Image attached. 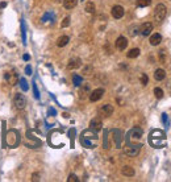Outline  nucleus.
<instances>
[{
    "instance_id": "nucleus-20",
    "label": "nucleus",
    "mask_w": 171,
    "mask_h": 182,
    "mask_svg": "<svg viewBox=\"0 0 171 182\" xmlns=\"http://www.w3.org/2000/svg\"><path fill=\"white\" fill-rule=\"evenodd\" d=\"M85 12L87 13H93L95 12V4L92 1H89V3L85 4Z\"/></svg>"
},
{
    "instance_id": "nucleus-7",
    "label": "nucleus",
    "mask_w": 171,
    "mask_h": 182,
    "mask_svg": "<svg viewBox=\"0 0 171 182\" xmlns=\"http://www.w3.org/2000/svg\"><path fill=\"white\" fill-rule=\"evenodd\" d=\"M124 13H125V11H124V8L121 5H115L112 8V16L115 19H121L124 16Z\"/></svg>"
},
{
    "instance_id": "nucleus-8",
    "label": "nucleus",
    "mask_w": 171,
    "mask_h": 182,
    "mask_svg": "<svg viewBox=\"0 0 171 182\" xmlns=\"http://www.w3.org/2000/svg\"><path fill=\"white\" fill-rule=\"evenodd\" d=\"M127 46H128V40L124 37V36H120L116 40V48L119 49V50H124Z\"/></svg>"
},
{
    "instance_id": "nucleus-23",
    "label": "nucleus",
    "mask_w": 171,
    "mask_h": 182,
    "mask_svg": "<svg viewBox=\"0 0 171 182\" xmlns=\"http://www.w3.org/2000/svg\"><path fill=\"white\" fill-rule=\"evenodd\" d=\"M140 81H141V83H142L144 86H146L147 82H149V78H147L146 74H142V75H141V78H140Z\"/></svg>"
},
{
    "instance_id": "nucleus-27",
    "label": "nucleus",
    "mask_w": 171,
    "mask_h": 182,
    "mask_svg": "<svg viewBox=\"0 0 171 182\" xmlns=\"http://www.w3.org/2000/svg\"><path fill=\"white\" fill-rule=\"evenodd\" d=\"M138 31H140V28H138V27L130 28V36H136L137 33H138Z\"/></svg>"
},
{
    "instance_id": "nucleus-32",
    "label": "nucleus",
    "mask_w": 171,
    "mask_h": 182,
    "mask_svg": "<svg viewBox=\"0 0 171 182\" xmlns=\"http://www.w3.org/2000/svg\"><path fill=\"white\" fill-rule=\"evenodd\" d=\"M162 121H163V123H167V115H166V113H162Z\"/></svg>"
},
{
    "instance_id": "nucleus-6",
    "label": "nucleus",
    "mask_w": 171,
    "mask_h": 182,
    "mask_svg": "<svg viewBox=\"0 0 171 182\" xmlns=\"http://www.w3.org/2000/svg\"><path fill=\"white\" fill-rule=\"evenodd\" d=\"M151 31H153V24L151 23H144V24L140 27V33L142 36H149L151 33Z\"/></svg>"
},
{
    "instance_id": "nucleus-25",
    "label": "nucleus",
    "mask_w": 171,
    "mask_h": 182,
    "mask_svg": "<svg viewBox=\"0 0 171 182\" xmlns=\"http://www.w3.org/2000/svg\"><path fill=\"white\" fill-rule=\"evenodd\" d=\"M68 25H70V17H65V19H63V21H62L61 27L66 28V27H68Z\"/></svg>"
},
{
    "instance_id": "nucleus-9",
    "label": "nucleus",
    "mask_w": 171,
    "mask_h": 182,
    "mask_svg": "<svg viewBox=\"0 0 171 182\" xmlns=\"http://www.w3.org/2000/svg\"><path fill=\"white\" fill-rule=\"evenodd\" d=\"M80 65H82V61H80L79 58H71L67 63V69L68 70L78 69V67H80Z\"/></svg>"
},
{
    "instance_id": "nucleus-28",
    "label": "nucleus",
    "mask_w": 171,
    "mask_h": 182,
    "mask_svg": "<svg viewBox=\"0 0 171 182\" xmlns=\"http://www.w3.org/2000/svg\"><path fill=\"white\" fill-rule=\"evenodd\" d=\"M159 58H161V62H166V57H164V50H161L159 52Z\"/></svg>"
},
{
    "instance_id": "nucleus-5",
    "label": "nucleus",
    "mask_w": 171,
    "mask_h": 182,
    "mask_svg": "<svg viewBox=\"0 0 171 182\" xmlns=\"http://www.w3.org/2000/svg\"><path fill=\"white\" fill-rule=\"evenodd\" d=\"M101 127H103V123L99 117H95V119H92L89 121V129L93 131V132H99L101 129Z\"/></svg>"
},
{
    "instance_id": "nucleus-29",
    "label": "nucleus",
    "mask_w": 171,
    "mask_h": 182,
    "mask_svg": "<svg viewBox=\"0 0 171 182\" xmlns=\"http://www.w3.org/2000/svg\"><path fill=\"white\" fill-rule=\"evenodd\" d=\"M33 90H34V96H36V98H40V94H38V90H37V86H36V83H34L33 85Z\"/></svg>"
},
{
    "instance_id": "nucleus-11",
    "label": "nucleus",
    "mask_w": 171,
    "mask_h": 182,
    "mask_svg": "<svg viewBox=\"0 0 171 182\" xmlns=\"http://www.w3.org/2000/svg\"><path fill=\"white\" fill-rule=\"evenodd\" d=\"M130 137L132 139H136V140H138V139H141V136H142V129H141L140 127H134L133 129L130 131Z\"/></svg>"
},
{
    "instance_id": "nucleus-33",
    "label": "nucleus",
    "mask_w": 171,
    "mask_h": 182,
    "mask_svg": "<svg viewBox=\"0 0 171 182\" xmlns=\"http://www.w3.org/2000/svg\"><path fill=\"white\" fill-rule=\"evenodd\" d=\"M4 7H7V3H5V1H3V3H0V8H4Z\"/></svg>"
},
{
    "instance_id": "nucleus-18",
    "label": "nucleus",
    "mask_w": 171,
    "mask_h": 182,
    "mask_svg": "<svg viewBox=\"0 0 171 182\" xmlns=\"http://www.w3.org/2000/svg\"><path fill=\"white\" fill-rule=\"evenodd\" d=\"M138 55H140V49L138 48H133L128 52V58H137Z\"/></svg>"
},
{
    "instance_id": "nucleus-19",
    "label": "nucleus",
    "mask_w": 171,
    "mask_h": 182,
    "mask_svg": "<svg viewBox=\"0 0 171 182\" xmlns=\"http://www.w3.org/2000/svg\"><path fill=\"white\" fill-rule=\"evenodd\" d=\"M72 83H74V86H76V87L82 86L83 78H82V77H79L78 74H74V75H72Z\"/></svg>"
},
{
    "instance_id": "nucleus-13",
    "label": "nucleus",
    "mask_w": 171,
    "mask_h": 182,
    "mask_svg": "<svg viewBox=\"0 0 171 182\" xmlns=\"http://www.w3.org/2000/svg\"><path fill=\"white\" fill-rule=\"evenodd\" d=\"M121 173H123L125 177H133L134 175V169L132 168V166H124L123 169H121Z\"/></svg>"
},
{
    "instance_id": "nucleus-30",
    "label": "nucleus",
    "mask_w": 171,
    "mask_h": 182,
    "mask_svg": "<svg viewBox=\"0 0 171 182\" xmlns=\"http://www.w3.org/2000/svg\"><path fill=\"white\" fill-rule=\"evenodd\" d=\"M38 179H40V175H38V174H36V173H34V174L32 175V181H34V182H36V181H38Z\"/></svg>"
},
{
    "instance_id": "nucleus-12",
    "label": "nucleus",
    "mask_w": 171,
    "mask_h": 182,
    "mask_svg": "<svg viewBox=\"0 0 171 182\" xmlns=\"http://www.w3.org/2000/svg\"><path fill=\"white\" fill-rule=\"evenodd\" d=\"M162 41V36L159 35V33H155V35H153L150 37V45H153V46H157V45H159Z\"/></svg>"
},
{
    "instance_id": "nucleus-24",
    "label": "nucleus",
    "mask_w": 171,
    "mask_h": 182,
    "mask_svg": "<svg viewBox=\"0 0 171 182\" xmlns=\"http://www.w3.org/2000/svg\"><path fill=\"white\" fill-rule=\"evenodd\" d=\"M67 181L68 182H78L79 178L76 177L75 174H70V175H68V178H67Z\"/></svg>"
},
{
    "instance_id": "nucleus-3",
    "label": "nucleus",
    "mask_w": 171,
    "mask_h": 182,
    "mask_svg": "<svg viewBox=\"0 0 171 182\" xmlns=\"http://www.w3.org/2000/svg\"><path fill=\"white\" fill-rule=\"evenodd\" d=\"M140 149H141V145L140 144H134V145H128V147L124 148V152L125 155L130 156V157H134L140 153Z\"/></svg>"
},
{
    "instance_id": "nucleus-22",
    "label": "nucleus",
    "mask_w": 171,
    "mask_h": 182,
    "mask_svg": "<svg viewBox=\"0 0 171 182\" xmlns=\"http://www.w3.org/2000/svg\"><path fill=\"white\" fill-rule=\"evenodd\" d=\"M154 95H155L157 99H162V98H163V91H162V89L155 87V89H154Z\"/></svg>"
},
{
    "instance_id": "nucleus-4",
    "label": "nucleus",
    "mask_w": 171,
    "mask_h": 182,
    "mask_svg": "<svg viewBox=\"0 0 171 182\" xmlns=\"http://www.w3.org/2000/svg\"><path fill=\"white\" fill-rule=\"evenodd\" d=\"M104 95V89H96L93 90L92 93H89V100L91 102H97L100 100Z\"/></svg>"
},
{
    "instance_id": "nucleus-26",
    "label": "nucleus",
    "mask_w": 171,
    "mask_h": 182,
    "mask_svg": "<svg viewBox=\"0 0 171 182\" xmlns=\"http://www.w3.org/2000/svg\"><path fill=\"white\" fill-rule=\"evenodd\" d=\"M20 83H21V89L24 90V91H27V90H28V83H27V81L21 78V79H20Z\"/></svg>"
},
{
    "instance_id": "nucleus-31",
    "label": "nucleus",
    "mask_w": 171,
    "mask_h": 182,
    "mask_svg": "<svg viewBox=\"0 0 171 182\" xmlns=\"http://www.w3.org/2000/svg\"><path fill=\"white\" fill-rule=\"evenodd\" d=\"M25 71H27L28 75H30V74H32V67H30L29 65H28V66H27V69H25Z\"/></svg>"
},
{
    "instance_id": "nucleus-10",
    "label": "nucleus",
    "mask_w": 171,
    "mask_h": 182,
    "mask_svg": "<svg viewBox=\"0 0 171 182\" xmlns=\"http://www.w3.org/2000/svg\"><path fill=\"white\" fill-rule=\"evenodd\" d=\"M100 113L103 116H109L113 113V106L112 104H104V106L100 108Z\"/></svg>"
},
{
    "instance_id": "nucleus-16",
    "label": "nucleus",
    "mask_w": 171,
    "mask_h": 182,
    "mask_svg": "<svg viewBox=\"0 0 171 182\" xmlns=\"http://www.w3.org/2000/svg\"><path fill=\"white\" fill-rule=\"evenodd\" d=\"M68 41H70L68 36H62V37H59V38H58V41H57V45H58V48H63V46H66V45L68 44Z\"/></svg>"
},
{
    "instance_id": "nucleus-14",
    "label": "nucleus",
    "mask_w": 171,
    "mask_h": 182,
    "mask_svg": "<svg viewBox=\"0 0 171 182\" xmlns=\"http://www.w3.org/2000/svg\"><path fill=\"white\" fill-rule=\"evenodd\" d=\"M87 94H89V85H83V87L79 91V98L80 99H84Z\"/></svg>"
},
{
    "instance_id": "nucleus-2",
    "label": "nucleus",
    "mask_w": 171,
    "mask_h": 182,
    "mask_svg": "<svg viewBox=\"0 0 171 182\" xmlns=\"http://www.w3.org/2000/svg\"><path fill=\"white\" fill-rule=\"evenodd\" d=\"M13 104L17 110H24L25 106H27V99L23 94H16L13 99Z\"/></svg>"
},
{
    "instance_id": "nucleus-34",
    "label": "nucleus",
    "mask_w": 171,
    "mask_h": 182,
    "mask_svg": "<svg viewBox=\"0 0 171 182\" xmlns=\"http://www.w3.org/2000/svg\"><path fill=\"white\" fill-rule=\"evenodd\" d=\"M29 58H30V57H29V55H28V54H25V55H24V59H25V61H28V59H29Z\"/></svg>"
},
{
    "instance_id": "nucleus-21",
    "label": "nucleus",
    "mask_w": 171,
    "mask_h": 182,
    "mask_svg": "<svg viewBox=\"0 0 171 182\" xmlns=\"http://www.w3.org/2000/svg\"><path fill=\"white\" fill-rule=\"evenodd\" d=\"M151 4V0H137V5L141 8H144V7H149Z\"/></svg>"
},
{
    "instance_id": "nucleus-1",
    "label": "nucleus",
    "mask_w": 171,
    "mask_h": 182,
    "mask_svg": "<svg viewBox=\"0 0 171 182\" xmlns=\"http://www.w3.org/2000/svg\"><path fill=\"white\" fill-rule=\"evenodd\" d=\"M166 13H167L166 5H164V4H158L157 8H155V11H154V19H155L158 23H161V21L164 20Z\"/></svg>"
},
{
    "instance_id": "nucleus-17",
    "label": "nucleus",
    "mask_w": 171,
    "mask_h": 182,
    "mask_svg": "<svg viewBox=\"0 0 171 182\" xmlns=\"http://www.w3.org/2000/svg\"><path fill=\"white\" fill-rule=\"evenodd\" d=\"M76 4H78V0H65L63 1L66 9H72L74 7H76Z\"/></svg>"
},
{
    "instance_id": "nucleus-15",
    "label": "nucleus",
    "mask_w": 171,
    "mask_h": 182,
    "mask_svg": "<svg viewBox=\"0 0 171 182\" xmlns=\"http://www.w3.org/2000/svg\"><path fill=\"white\" fill-rule=\"evenodd\" d=\"M164 77H166V73H164L163 69H157L155 73H154V78H155V81H162V79H164Z\"/></svg>"
}]
</instances>
